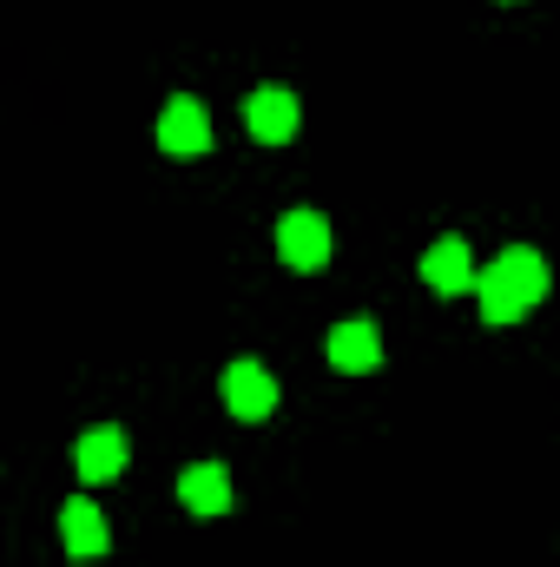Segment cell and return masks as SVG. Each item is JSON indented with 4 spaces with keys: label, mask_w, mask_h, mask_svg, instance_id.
Wrapping results in <instances>:
<instances>
[{
    "label": "cell",
    "mask_w": 560,
    "mask_h": 567,
    "mask_svg": "<svg viewBox=\"0 0 560 567\" xmlns=\"http://www.w3.org/2000/svg\"><path fill=\"white\" fill-rule=\"evenodd\" d=\"M422 284H428L435 297H462V290L475 284V258H468V245H462V238L428 245V258H422Z\"/></svg>",
    "instance_id": "obj_8"
},
{
    "label": "cell",
    "mask_w": 560,
    "mask_h": 567,
    "mask_svg": "<svg viewBox=\"0 0 560 567\" xmlns=\"http://www.w3.org/2000/svg\"><path fill=\"white\" fill-rule=\"evenodd\" d=\"M468 290H481V317L488 323H515L521 310H535L548 297V265H541V251L515 245V251H501Z\"/></svg>",
    "instance_id": "obj_1"
},
{
    "label": "cell",
    "mask_w": 560,
    "mask_h": 567,
    "mask_svg": "<svg viewBox=\"0 0 560 567\" xmlns=\"http://www.w3.org/2000/svg\"><path fill=\"white\" fill-rule=\"evenodd\" d=\"M73 462H80V475H86V482H113V475L126 468V435H120L113 423L86 429V435H80V449H73Z\"/></svg>",
    "instance_id": "obj_9"
},
{
    "label": "cell",
    "mask_w": 560,
    "mask_h": 567,
    "mask_svg": "<svg viewBox=\"0 0 560 567\" xmlns=\"http://www.w3.org/2000/svg\"><path fill=\"white\" fill-rule=\"evenodd\" d=\"M178 502H185L191 515H225V508H231V475H225L218 462H198V468L178 475Z\"/></svg>",
    "instance_id": "obj_10"
},
{
    "label": "cell",
    "mask_w": 560,
    "mask_h": 567,
    "mask_svg": "<svg viewBox=\"0 0 560 567\" xmlns=\"http://www.w3.org/2000/svg\"><path fill=\"white\" fill-rule=\"evenodd\" d=\"M330 363H336L343 377H363V370H376V363H383V337H376V323H370V317H350V323H336V330H330Z\"/></svg>",
    "instance_id": "obj_5"
},
{
    "label": "cell",
    "mask_w": 560,
    "mask_h": 567,
    "mask_svg": "<svg viewBox=\"0 0 560 567\" xmlns=\"http://www.w3.org/2000/svg\"><path fill=\"white\" fill-rule=\"evenodd\" d=\"M278 258L290 271H323L330 265V225H323V212H283Z\"/></svg>",
    "instance_id": "obj_2"
},
{
    "label": "cell",
    "mask_w": 560,
    "mask_h": 567,
    "mask_svg": "<svg viewBox=\"0 0 560 567\" xmlns=\"http://www.w3.org/2000/svg\"><path fill=\"white\" fill-rule=\"evenodd\" d=\"M245 126H251V140L283 145V140H297L303 106H297V93H283V86H258V93L245 100Z\"/></svg>",
    "instance_id": "obj_4"
},
{
    "label": "cell",
    "mask_w": 560,
    "mask_h": 567,
    "mask_svg": "<svg viewBox=\"0 0 560 567\" xmlns=\"http://www.w3.org/2000/svg\"><path fill=\"white\" fill-rule=\"evenodd\" d=\"M225 410L238 416V423H265L271 410H278V383H271V370L265 363H231L225 370Z\"/></svg>",
    "instance_id": "obj_3"
},
{
    "label": "cell",
    "mask_w": 560,
    "mask_h": 567,
    "mask_svg": "<svg viewBox=\"0 0 560 567\" xmlns=\"http://www.w3.org/2000/svg\"><path fill=\"white\" fill-rule=\"evenodd\" d=\"M60 535H66V555H73V561H100V555L113 548V535H106V515H100L86 495L60 508Z\"/></svg>",
    "instance_id": "obj_7"
},
{
    "label": "cell",
    "mask_w": 560,
    "mask_h": 567,
    "mask_svg": "<svg viewBox=\"0 0 560 567\" xmlns=\"http://www.w3.org/2000/svg\"><path fill=\"white\" fill-rule=\"evenodd\" d=\"M158 145H165L172 158L205 152V145H211V120H205V106H198V100H172V106L158 113Z\"/></svg>",
    "instance_id": "obj_6"
}]
</instances>
